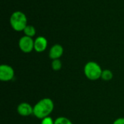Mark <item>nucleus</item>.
I'll list each match as a JSON object with an SVG mask.
<instances>
[{"label": "nucleus", "mask_w": 124, "mask_h": 124, "mask_svg": "<svg viewBox=\"0 0 124 124\" xmlns=\"http://www.w3.org/2000/svg\"><path fill=\"white\" fill-rule=\"evenodd\" d=\"M54 104L50 98H43L38 101L33 106V116L38 119L42 120L43 118L49 116L53 112Z\"/></svg>", "instance_id": "f257e3e1"}, {"label": "nucleus", "mask_w": 124, "mask_h": 124, "mask_svg": "<svg viewBox=\"0 0 124 124\" xmlns=\"http://www.w3.org/2000/svg\"><path fill=\"white\" fill-rule=\"evenodd\" d=\"M27 17L21 11L14 12L9 18V23L11 27L15 31H23L27 25Z\"/></svg>", "instance_id": "f03ea898"}, {"label": "nucleus", "mask_w": 124, "mask_h": 124, "mask_svg": "<svg viewBox=\"0 0 124 124\" xmlns=\"http://www.w3.org/2000/svg\"><path fill=\"white\" fill-rule=\"evenodd\" d=\"M102 69L96 62L89 61L84 65V73L87 79L90 81H97L101 78Z\"/></svg>", "instance_id": "7ed1b4c3"}, {"label": "nucleus", "mask_w": 124, "mask_h": 124, "mask_svg": "<svg viewBox=\"0 0 124 124\" xmlns=\"http://www.w3.org/2000/svg\"><path fill=\"white\" fill-rule=\"evenodd\" d=\"M20 49L24 53H30L34 49V40L29 36H22L18 42Z\"/></svg>", "instance_id": "20e7f679"}, {"label": "nucleus", "mask_w": 124, "mask_h": 124, "mask_svg": "<svg viewBox=\"0 0 124 124\" xmlns=\"http://www.w3.org/2000/svg\"><path fill=\"white\" fill-rule=\"evenodd\" d=\"M15 77V70L9 65L2 64L0 65V80L7 82L12 81Z\"/></svg>", "instance_id": "39448f33"}, {"label": "nucleus", "mask_w": 124, "mask_h": 124, "mask_svg": "<svg viewBox=\"0 0 124 124\" xmlns=\"http://www.w3.org/2000/svg\"><path fill=\"white\" fill-rule=\"evenodd\" d=\"M17 112L20 116L27 117L33 114V107L28 102H21L17 108Z\"/></svg>", "instance_id": "423d86ee"}, {"label": "nucleus", "mask_w": 124, "mask_h": 124, "mask_svg": "<svg viewBox=\"0 0 124 124\" xmlns=\"http://www.w3.org/2000/svg\"><path fill=\"white\" fill-rule=\"evenodd\" d=\"M64 52V49L62 47V45L56 44L54 45H53L49 52V57L51 60H57V59H60Z\"/></svg>", "instance_id": "0eeeda50"}, {"label": "nucleus", "mask_w": 124, "mask_h": 124, "mask_svg": "<svg viewBox=\"0 0 124 124\" xmlns=\"http://www.w3.org/2000/svg\"><path fill=\"white\" fill-rule=\"evenodd\" d=\"M48 41L44 36H38L34 40V50L36 52H43L46 49Z\"/></svg>", "instance_id": "6e6552de"}, {"label": "nucleus", "mask_w": 124, "mask_h": 124, "mask_svg": "<svg viewBox=\"0 0 124 124\" xmlns=\"http://www.w3.org/2000/svg\"><path fill=\"white\" fill-rule=\"evenodd\" d=\"M113 78V72L110 70L105 69V70H102V76H101V78L103 81H108L112 80Z\"/></svg>", "instance_id": "1a4fd4ad"}, {"label": "nucleus", "mask_w": 124, "mask_h": 124, "mask_svg": "<svg viewBox=\"0 0 124 124\" xmlns=\"http://www.w3.org/2000/svg\"><path fill=\"white\" fill-rule=\"evenodd\" d=\"M24 33H25V36H29V37H33L35 36L36 34V28L34 26L31 25H28L24 29L23 31Z\"/></svg>", "instance_id": "9d476101"}, {"label": "nucleus", "mask_w": 124, "mask_h": 124, "mask_svg": "<svg viewBox=\"0 0 124 124\" xmlns=\"http://www.w3.org/2000/svg\"><path fill=\"white\" fill-rule=\"evenodd\" d=\"M62 62H61V60L60 59L53 60L52 61L51 67H52L53 70L58 71V70H60L62 68Z\"/></svg>", "instance_id": "9b49d317"}, {"label": "nucleus", "mask_w": 124, "mask_h": 124, "mask_svg": "<svg viewBox=\"0 0 124 124\" xmlns=\"http://www.w3.org/2000/svg\"><path fill=\"white\" fill-rule=\"evenodd\" d=\"M54 124H73L72 121L64 116H60L54 120Z\"/></svg>", "instance_id": "f8f14e48"}, {"label": "nucleus", "mask_w": 124, "mask_h": 124, "mask_svg": "<svg viewBox=\"0 0 124 124\" xmlns=\"http://www.w3.org/2000/svg\"><path fill=\"white\" fill-rule=\"evenodd\" d=\"M41 124H54V121L50 116H48L41 120Z\"/></svg>", "instance_id": "ddd939ff"}, {"label": "nucleus", "mask_w": 124, "mask_h": 124, "mask_svg": "<svg viewBox=\"0 0 124 124\" xmlns=\"http://www.w3.org/2000/svg\"><path fill=\"white\" fill-rule=\"evenodd\" d=\"M113 124H124V118H118L114 121Z\"/></svg>", "instance_id": "4468645a"}]
</instances>
